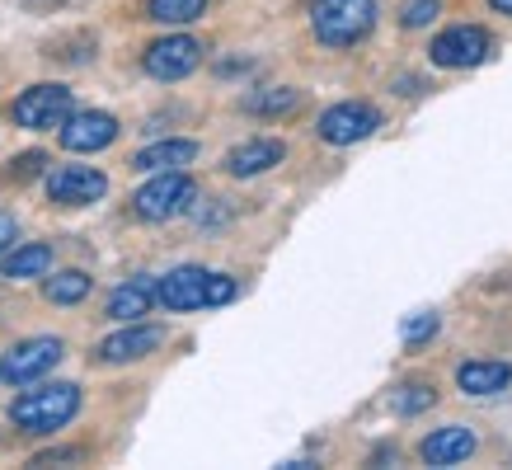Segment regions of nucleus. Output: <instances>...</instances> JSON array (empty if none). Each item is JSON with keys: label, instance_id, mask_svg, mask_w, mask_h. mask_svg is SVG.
<instances>
[{"label": "nucleus", "instance_id": "1", "mask_svg": "<svg viewBox=\"0 0 512 470\" xmlns=\"http://www.w3.org/2000/svg\"><path fill=\"white\" fill-rule=\"evenodd\" d=\"M235 297H240L235 278L198 264L170 268L165 278H156V301L165 311H212V306H231Z\"/></svg>", "mask_w": 512, "mask_h": 470}, {"label": "nucleus", "instance_id": "2", "mask_svg": "<svg viewBox=\"0 0 512 470\" xmlns=\"http://www.w3.org/2000/svg\"><path fill=\"white\" fill-rule=\"evenodd\" d=\"M80 414V386L71 381H52V386H38V391H24L10 405V423L19 433H33V438H47Z\"/></svg>", "mask_w": 512, "mask_h": 470}, {"label": "nucleus", "instance_id": "3", "mask_svg": "<svg viewBox=\"0 0 512 470\" xmlns=\"http://www.w3.org/2000/svg\"><path fill=\"white\" fill-rule=\"evenodd\" d=\"M376 0H315L311 29L325 47H357L376 29Z\"/></svg>", "mask_w": 512, "mask_h": 470}, {"label": "nucleus", "instance_id": "4", "mask_svg": "<svg viewBox=\"0 0 512 470\" xmlns=\"http://www.w3.org/2000/svg\"><path fill=\"white\" fill-rule=\"evenodd\" d=\"M193 203H198V184L184 170H160L132 193V212L141 221H174L193 212Z\"/></svg>", "mask_w": 512, "mask_h": 470}, {"label": "nucleus", "instance_id": "5", "mask_svg": "<svg viewBox=\"0 0 512 470\" xmlns=\"http://www.w3.org/2000/svg\"><path fill=\"white\" fill-rule=\"evenodd\" d=\"M62 358H66V344L57 334L19 339V344L5 348V358H0V381H5V386H33V381H43Z\"/></svg>", "mask_w": 512, "mask_h": 470}, {"label": "nucleus", "instance_id": "6", "mask_svg": "<svg viewBox=\"0 0 512 470\" xmlns=\"http://www.w3.org/2000/svg\"><path fill=\"white\" fill-rule=\"evenodd\" d=\"M71 113H76V99H71L66 85H29V90L15 99L10 118H15L24 132H57Z\"/></svg>", "mask_w": 512, "mask_h": 470}, {"label": "nucleus", "instance_id": "7", "mask_svg": "<svg viewBox=\"0 0 512 470\" xmlns=\"http://www.w3.org/2000/svg\"><path fill=\"white\" fill-rule=\"evenodd\" d=\"M428 52H433V66H442V71H470V66L489 62L494 38H489L480 24H456V29L437 33Z\"/></svg>", "mask_w": 512, "mask_h": 470}, {"label": "nucleus", "instance_id": "8", "mask_svg": "<svg viewBox=\"0 0 512 470\" xmlns=\"http://www.w3.org/2000/svg\"><path fill=\"white\" fill-rule=\"evenodd\" d=\"M381 127V113L372 104H334V109L320 113V123H315V137L325 141V146H357V141H367Z\"/></svg>", "mask_w": 512, "mask_h": 470}, {"label": "nucleus", "instance_id": "9", "mask_svg": "<svg viewBox=\"0 0 512 470\" xmlns=\"http://www.w3.org/2000/svg\"><path fill=\"white\" fill-rule=\"evenodd\" d=\"M141 66H146V76H156V80H184L202 66V43L188 38V33H165V38H156V43L146 47Z\"/></svg>", "mask_w": 512, "mask_h": 470}, {"label": "nucleus", "instance_id": "10", "mask_svg": "<svg viewBox=\"0 0 512 470\" xmlns=\"http://www.w3.org/2000/svg\"><path fill=\"white\" fill-rule=\"evenodd\" d=\"M160 344H165V329H160V325L127 320V329H118V334H109V339H99L94 362H99V367H127V362L151 358Z\"/></svg>", "mask_w": 512, "mask_h": 470}, {"label": "nucleus", "instance_id": "11", "mask_svg": "<svg viewBox=\"0 0 512 470\" xmlns=\"http://www.w3.org/2000/svg\"><path fill=\"white\" fill-rule=\"evenodd\" d=\"M109 193V174L94 165H62L47 174V198L57 207H90Z\"/></svg>", "mask_w": 512, "mask_h": 470}, {"label": "nucleus", "instance_id": "12", "mask_svg": "<svg viewBox=\"0 0 512 470\" xmlns=\"http://www.w3.org/2000/svg\"><path fill=\"white\" fill-rule=\"evenodd\" d=\"M118 118L104 109H80L71 113L62 127H57V141H62L66 151H76V156H90V151H104V146H113L118 141Z\"/></svg>", "mask_w": 512, "mask_h": 470}, {"label": "nucleus", "instance_id": "13", "mask_svg": "<svg viewBox=\"0 0 512 470\" xmlns=\"http://www.w3.org/2000/svg\"><path fill=\"white\" fill-rule=\"evenodd\" d=\"M282 156H287V146L278 137H254V141H240L235 151H226L221 170L231 179H254V174H268L273 165H282Z\"/></svg>", "mask_w": 512, "mask_h": 470}, {"label": "nucleus", "instance_id": "14", "mask_svg": "<svg viewBox=\"0 0 512 470\" xmlns=\"http://www.w3.org/2000/svg\"><path fill=\"white\" fill-rule=\"evenodd\" d=\"M480 452V438L470 433L466 423H447V428H437V433H428L419 447V456L428 461V466H461L466 456Z\"/></svg>", "mask_w": 512, "mask_h": 470}, {"label": "nucleus", "instance_id": "15", "mask_svg": "<svg viewBox=\"0 0 512 470\" xmlns=\"http://www.w3.org/2000/svg\"><path fill=\"white\" fill-rule=\"evenodd\" d=\"M151 306H156V278H127L123 287H113V297L109 306H104V315L109 320H141V315H151Z\"/></svg>", "mask_w": 512, "mask_h": 470}, {"label": "nucleus", "instance_id": "16", "mask_svg": "<svg viewBox=\"0 0 512 470\" xmlns=\"http://www.w3.org/2000/svg\"><path fill=\"white\" fill-rule=\"evenodd\" d=\"M198 160V141L188 137H170V141H156V146H146L132 156V170L141 174H160V170H184Z\"/></svg>", "mask_w": 512, "mask_h": 470}, {"label": "nucleus", "instance_id": "17", "mask_svg": "<svg viewBox=\"0 0 512 470\" xmlns=\"http://www.w3.org/2000/svg\"><path fill=\"white\" fill-rule=\"evenodd\" d=\"M52 259H57V250H52L47 240H33V245H10V254L0 259V278H10V282L43 278V273H52Z\"/></svg>", "mask_w": 512, "mask_h": 470}, {"label": "nucleus", "instance_id": "18", "mask_svg": "<svg viewBox=\"0 0 512 470\" xmlns=\"http://www.w3.org/2000/svg\"><path fill=\"white\" fill-rule=\"evenodd\" d=\"M508 381H512L508 362H461L456 367V386L466 395H498L508 391Z\"/></svg>", "mask_w": 512, "mask_h": 470}, {"label": "nucleus", "instance_id": "19", "mask_svg": "<svg viewBox=\"0 0 512 470\" xmlns=\"http://www.w3.org/2000/svg\"><path fill=\"white\" fill-rule=\"evenodd\" d=\"M94 278L85 268H62V273H43V297L52 306H80V301L90 297Z\"/></svg>", "mask_w": 512, "mask_h": 470}, {"label": "nucleus", "instance_id": "20", "mask_svg": "<svg viewBox=\"0 0 512 470\" xmlns=\"http://www.w3.org/2000/svg\"><path fill=\"white\" fill-rule=\"evenodd\" d=\"M296 104H301V90H292V85H273V90L245 94V113H254V118H282V113H292Z\"/></svg>", "mask_w": 512, "mask_h": 470}, {"label": "nucleus", "instance_id": "21", "mask_svg": "<svg viewBox=\"0 0 512 470\" xmlns=\"http://www.w3.org/2000/svg\"><path fill=\"white\" fill-rule=\"evenodd\" d=\"M207 15V0H146V19L156 24H193V19Z\"/></svg>", "mask_w": 512, "mask_h": 470}, {"label": "nucleus", "instance_id": "22", "mask_svg": "<svg viewBox=\"0 0 512 470\" xmlns=\"http://www.w3.org/2000/svg\"><path fill=\"white\" fill-rule=\"evenodd\" d=\"M390 405H395V414H423L428 405H437V391L414 381V386H400V391L390 395Z\"/></svg>", "mask_w": 512, "mask_h": 470}, {"label": "nucleus", "instance_id": "23", "mask_svg": "<svg viewBox=\"0 0 512 470\" xmlns=\"http://www.w3.org/2000/svg\"><path fill=\"white\" fill-rule=\"evenodd\" d=\"M437 10H442V0H409L400 10V24L404 29H423V24H433Z\"/></svg>", "mask_w": 512, "mask_h": 470}, {"label": "nucleus", "instance_id": "24", "mask_svg": "<svg viewBox=\"0 0 512 470\" xmlns=\"http://www.w3.org/2000/svg\"><path fill=\"white\" fill-rule=\"evenodd\" d=\"M437 325H442V320H437V311L414 315V320L404 325V344H409V348H419L423 339H433V334H437Z\"/></svg>", "mask_w": 512, "mask_h": 470}, {"label": "nucleus", "instance_id": "25", "mask_svg": "<svg viewBox=\"0 0 512 470\" xmlns=\"http://www.w3.org/2000/svg\"><path fill=\"white\" fill-rule=\"evenodd\" d=\"M43 165H47V156L43 151H24V156L15 160V165H10V170H5V179H10V184H24V179H33V174H43Z\"/></svg>", "mask_w": 512, "mask_h": 470}, {"label": "nucleus", "instance_id": "26", "mask_svg": "<svg viewBox=\"0 0 512 470\" xmlns=\"http://www.w3.org/2000/svg\"><path fill=\"white\" fill-rule=\"evenodd\" d=\"M19 240V221L10 217V212H0V254L10 250V245H15Z\"/></svg>", "mask_w": 512, "mask_h": 470}, {"label": "nucleus", "instance_id": "27", "mask_svg": "<svg viewBox=\"0 0 512 470\" xmlns=\"http://www.w3.org/2000/svg\"><path fill=\"white\" fill-rule=\"evenodd\" d=\"M489 5H494L498 15H512V0H489Z\"/></svg>", "mask_w": 512, "mask_h": 470}]
</instances>
